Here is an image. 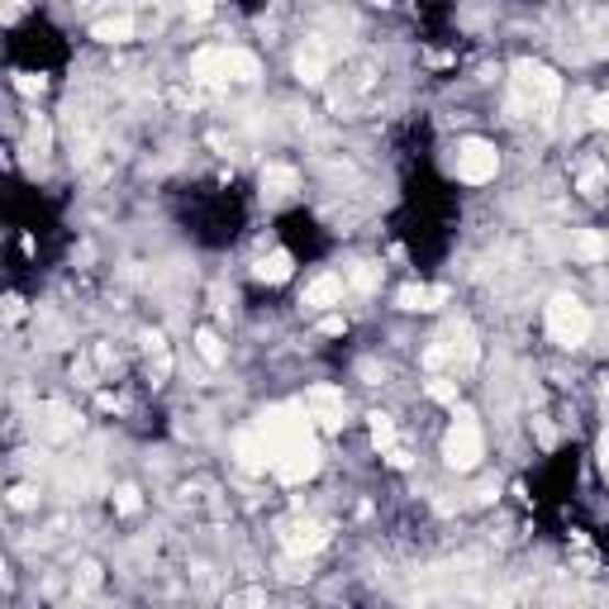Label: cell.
Returning <instances> with one entry per match:
<instances>
[{
    "instance_id": "obj_1",
    "label": "cell",
    "mask_w": 609,
    "mask_h": 609,
    "mask_svg": "<svg viewBox=\"0 0 609 609\" xmlns=\"http://www.w3.org/2000/svg\"><path fill=\"white\" fill-rule=\"evenodd\" d=\"M543 329H547V343L553 347H562V353H582V347L596 339V310H590L582 296L557 291L543 304Z\"/></svg>"
},
{
    "instance_id": "obj_2",
    "label": "cell",
    "mask_w": 609,
    "mask_h": 609,
    "mask_svg": "<svg viewBox=\"0 0 609 609\" xmlns=\"http://www.w3.org/2000/svg\"><path fill=\"white\" fill-rule=\"evenodd\" d=\"M443 467L457 476L486 467V424L476 410H453V424L443 429Z\"/></svg>"
},
{
    "instance_id": "obj_3",
    "label": "cell",
    "mask_w": 609,
    "mask_h": 609,
    "mask_svg": "<svg viewBox=\"0 0 609 609\" xmlns=\"http://www.w3.org/2000/svg\"><path fill=\"white\" fill-rule=\"evenodd\" d=\"M500 148H496V139H481V134H467V139H457V148H453V177L462 186H490L500 177Z\"/></svg>"
},
{
    "instance_id": "obj_4",
    "label": "cell",
    "mask_w": 609,
    "mask_h": 609,
    "mask_svg": "<svg viewBox=\"0 0 609 609\" xmlns=\"http://www.w3.org/2000/svg\"><path fill=\"white\" fill-rule=\"evenodd\" d=\"M300 410L310 414L319 439H339V433L347 429V396H343V386H333V381H310V386H304Z\"/></svg>"
},
{
    "instance_id": "obj_5",
    "label": "cell",
    "mask_w": 609,
    "mask_h": 609,
    "mask_svg": "<svg viewBox=\"0 0 609 609\" xmlns=\"http://www.w3.org/2000/svg\"><path fill=\"white\" fill-rule=\"evenodd\" d=\"M339 57H343V43L333 34H304L296 43V57H291L296 81L300 86H324L333 77V67H339Z\"/></svg>"
},
{
    "instance_id": "obj_6",
    "label": "cell",
    "mask_w": 609,
    "mask_h": 609,
    "mask_svg": "<svg viewBox=\"0 0 609 609\" xmlns=\"http://www.w3.org/2000/svg\"><path fill=\"white\" fill-rule=\"evenodd\" d=\"M343 300H347L343 272H339V267H319L314 277L300 286V300H296V304H300L304 319H324V314H339Z\"/></svg>"
},
{
    "instance_id": "obj_7",
    "label": "cell",
    "mask_w": 609,
    "mask_h": 609,
    "mask_svg": "<svg viewBox=\"0 0 609 609\" xmlns=\"http://www.w3.org/2000/svg\"><path fill=\"white\" fill-rule=\"evenodd\" d=\"M81 429H86V419H81L77 405H67V400H38L34 405V439L38 443L63 447V443L77 439Z\"/></svg>"
},
{
    "instance_id": "obj_8",
    "label": "cell",
    "mask_w": 609,
    "mask_h": 609,
    "mask_svg": "<svg viewBox=\"0 0 609 609\" xmlns=\"http://www.w3.org/2000/svg\"><path fill=\"white\" fill-rule=\"evenodd\" d=\"M91 38H96V43H106V48H124V43L143 38V29H139V10H110V14H100V20L91 24Z\"/></svg>"
},
{
    "instance_id": "obj_9",
    "label": "cell",
    "mask_w": 609,
    "mask_h": 609,
    "mask_svg": "<svg viewBox=\"0 0 609 609\" xmlns=\"http://www.w3.org/2000/svg\"><path fill=\"white\" fill-rule=\"evenodd\" d=\"M447 300H453V286H419V281H410V286H400V291H396V310L400 314H439Z\"/></svg>"
},
{
    "instance_id": "obj_10",
    "label": "cell",
    "mask_w": 609,
    "mask_h": 609,
    "mask_svg": "<svg viewBox=\"0 0 609 609\" xmlns=\"http://www.w3.org/2000/svg\"><path fill=\"white\" fill-rule=\"evenodd\" d=\"M567 253H572V263H582V267H605L609 263V234L605 229H572Z\"/></svg>"
},
{
    "instance_id": "obj_11",
    "label": "cell",
    "mask_w": 609,
    "mask_h": 609,
    "mask_svg": "<svg viewBox=\"0 0 609 609\" xmlns=\"http://www.w3.org/2000/svg\"><path fill=\"white\" fill-rule=\"evenodd\" d=\"M381 277H386V267L376 263V257H353V263L343 267L347 296H357V300H372L376 291H381Z\"/></svg>"
},
{
    "instance_id": "obj_12",
    "label": "cell",
    "mask_w": 609,
    "mask_h": 609,
    "mask_svg": "<svg viewBox=\"0 0 609 609\" xmlns=\"http://www.w3.org/2000/svg\"><path fill=\"white\" fill-rule=\"evenodd\" d=\"M300 186H304L300 167H291V163H267L263 167V200H272V206H281V200H296Z\"/></svg>"
},
{
    "instance_id": "obj_13",
    "label": "cell",
    "mask_w": 609,
    "mask_h": 609,
    "mask_svg": "<svg viewBox=\"0 0 609 609\" xmlns=\"http://www.w3.org/2000/svg\"><path fill=\"white\" fill-rule=\"evenodd\" d=\"M191 357L200 362V367H210V372H224V367H229V343H224L210 324H200V329L191 333Z\"/></svg>"
},
{
    "instance_id": "obj_14",
    "label": "cell",
    "mask_w": 609,
    "mask_h": 609,
    "mask_svg": "<svg viewBox=\"0 0 609 609\" xmlns=\"http://www.w3.org/2000/svg\"><path fill=\"white\" fill-rule=\"evenodd\" d=\"M296 277V257L286 253V248H272L263 253L253 263V281H263V286H281V281H291Z\"/></svg>"
},
{
    "instance_id": "obj_15",
    "label": "cell",
    "mask_w": 609,
    "mask_h": 609,
    "mask_svg": "<svg viewBox=\"0 0 609 609\" xmlns=\"http://www.w3.org/2000/svg\"><path fill=\"white\" fill-rule=\"evenodd\" d=\"M367 433H372V447H376V453H390V447H396V414H390V410H372L367 414Z\"/></svg>"
},
{
    "instance_id": "obj_16",
    "label": "cell",
    "mask_w": 609,
    "mask_h": 609,
    "mask_svg": "<svg viewBox=\"0 0 609 609\" xmlns=\"http://www.w3.org/2000/svg\"><path fill=\"white\" fill-rule=\"evenodd\" d=\"M267 605H272L267 586H239L224 596V609H267Z\"/></svg>"
},
{
    "instance_id": "obj_17",
    "label": "cell",
    "mask_w": 609,
    "mask_h": 609,
    "mask_svg": "<svg viewBox=\"0 0 609 609\" xmlns=\"http://www.w3.org/2000/svg\"><path fill=\"white\" fill-rule=\"evenodd\" d=\"M38 505H43L38 481H20V486H10V510H38Z\"/></svg>"
},
{
    "instance_id": "obj_18",
    "label": "cell",
    "mask_w": 609,
    "mask_h": 609,
    "mask_svg": "<svg viewBox=\"0 0 609 609\" xmlns=\"http://www.w3.org/2000/svg\"><path fill=\"white\" fill-rule=\"evenodd\" d=\"M110 505H114V514H124V519H129V514H139V510H143V490L124 481V486H114V500H110Z\"/></svg>"
},
{
    "instance_id": "obj_19",
    "label": "cell",
    "mask_w": 609,
    "mask_h": 609,
    "mask_svg": "<svg viewBox=\"0 0 609 609\" xmlns=\"http://www.w3.org/2000/svg\"><path fill=\"white\" fill-rule=\"evenodd\" d=\"M586 124H590V129H600V134H609V91L590 96V106H586Z\"/></svg>"
},
{
    "instance_id": "obj_20",
    "label": "cell",
    "mask_w": 609,
    "mask_h": 609,
    "mask_svg": "<svg viewBox=\"0 0 609 609\" xmlns=\"http://www.w3.org/2000/svg\"><path fill=\"white\" fill-rule=\"evenodd\" d=\"M14 91H20V96H43V91H48V77H43V71H20V77H14Z\"/></svg>"
},
{
    "instance_id": "obj_21",
    "label": "cell",
    "mask_w": 609,
    "mask_h": 609,
    "mask_svg": "<svg viewBox=\"0 0 609 609\" xmlns=\"http://www.w3.org/2000/svg\"><path fill=\"white\" fill-rule=\"evenodd\" d=\"M319 333H324V339H339V333H347V319L343 314H324V319H319Z\"/></svg>"
}]
</instances>
